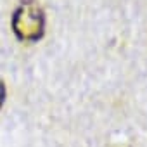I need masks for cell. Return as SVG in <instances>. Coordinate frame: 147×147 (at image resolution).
Here are the masks:
<instances>
[{
	"label": "cell",
	"mask_w": 147,
	"mask_h": 147,
	"mask_svg": "<svg viewBox=\"0 0 147 147\" xmlns=\"http://www.w3.org/2000/svg\"><path fill=\"white\" fill-rule=\"evenodd\" d=\"M5 95H7V90H5V83L0 78V109H2L4 102H5Z\"/></svg>",
	"instance_id": "2"
},
{
	"label": "cell",
	"mask_w": 147,
	"mask_h": 147,
	"mask_svg": "<svg viewBox=\"0 0 147 147\" xmlns=\"http://www.w3.org/2000/svg\"><path fill=\"white\" fill-rule=\"evenodd\" d=\"M116 147H126V145H116Z\"/></svg>",
	"instance_id": "3"
},
{
	"label": "cell",
	"mask_w": 147,
	"mask_h": 147,
	"mask_svg": "<svg viewBox=\"0 0 147 147\" xmlns=\"http://www.w3.org/2000/svg\"><path fill=\"white\" fill-rule=\"evenodd\" d=\"M12 31L21 42H38L45 33V12L36 0H23L11 21Z\"/></svg>",
	"instance_id": "1"
}]
</instances>
